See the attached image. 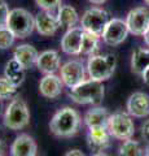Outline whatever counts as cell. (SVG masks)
Wrapping results in <instances>:
<instances>
[{"label": "cell", "instance_id": "11", "mask_svg": "<svg viewBox=\"0 0 149 156\" xmlns=\"http://www.w3.org/2000/svg\"><path fill=\"white\" fill-rule=\"evenodd\" d=\"M84 30L82 26H74L68 29L61 39V50L66 55L78 56L82 50V39H83Z\"/></svg>", "mask_w": 149, "mask_h": 156}, {"label": "cell", "instance_id": "6", "mask_svg": "<svg viewBox=\"0 0 149 156\" xmlns=\"http://www.w3.org/2000/svg\"><path fill=\"white\" fill-rule=\"evenodd\" d=\"M108 130L110 135L115 139L126 140L132 138L135 134V125L131 119V116L126 112H114L109 117Z\"/></svg>", "mask_w": 149, "mask_h": 156}, {"label": "cell", "instance_id": "33", "mask_svg": "<svg viewBox=\"0 0 149 156\" xmlns=\"http://www.w3.org/2000/svg\"><path fill=\"white\" fill-rule=\"evenodd\" d=\"M88 2L91 4H95V5H101V4H104L107 0H88Z\"/></svg>", "mask_w": 149, "mask_h": 156}, {"label": "cell", "instance_id": "29", "mask_svg": "<svg viewBox=\"0 0 149 156\" xmlns=\"http://www.w3.org/2000/svg\"><path fill=\"white\" fill-rule=\"evenodd\" d=\"M7 147V136H5V131L0 128V154H4Z\"/></svg>", "mask_w": 149, "mask_h": 156}, {"label": "cell", "instance_id": "28", "mask_svg": "<svg viewBox=\"0 0 149 156\" xmlns=\"http://www.w3.org/2000/svg\"><path fill=\"white\" fill-rule=\"evenodd\" d=\"M9 13H11V9H9L8 3L4 0H0V27L7 26Z\"/></svg>", "mask_w": 149, "mask_h": 156}, {"label": "cell", "instance_id": "22", "mask_svg": "<svg viewBox=\"0 0 149 156\" xmlns=\"http://www.w3.org/2000/svg\"><path fill=\"white\" fill-rule=\"evenodd\" d=\"M149 66V48L139 47L134 50L131 56V70L135 74H143V72Z\"/></svg>", "mask_w": 149, "mask_h": 156}, {"label": "cell", "instance_id": "9", "mask_svg": "<svg viewBox=\"0 0 149 156\" xmlns=\"http://www.w3.org/2000/svg\"><path fill=\"white\" fill-rule=\"evenodd\" d=\"M128 33L130 30L127 27L126 21H123L121 18H112L109 20L107 26L104 27L101 39L105 44L115 47L126 41Z\"/></svg>", "mask_w": 149, "mask_h": 156}, {"label": "cell", "instance_id": "14", "mask_svg": "<svg viewBox=\"0 0 149 156\" xmlns=\"http://www.w3.org/2000/svg\"><path fill=\"white\" fill-rule=\"evenodd\" d=\"M38 144L29 134H20L11 144V156H36Z\"/></svg>", "mask_w": 149, "mask_h": 156}, {"label": "cell", "instance_id": "8", "mask_svg": "<svg viewBox=\"0 0 149 156\" xmlns=\"http://www.w3.org/2000/svg\"><path fill=\"white\" fill-rule=\"evenodd\" d=\"M86 76H87V68H84L83 62L79 60H69L60 68L62 83L68 89H73L86 81Z\"/></svg>", "mask_w": 149, "mask_h": 156}, {"label": "cell", "instance_id": "37", "mask_svg": "<svg viewBox=\"0 0 149 156\" xmlns=\"http://www.w3.org/2000/svg\"><path fill=\"white\" fill-rule=\"evenodd\" d=\"M2 109H3V100L0 99V113H2Z\"/></svg>", "mask_w": 149, "mask_h": 156}, {"label": "cell", "instance_id": "1", "mask_svg": "<svg viewBox=\"0 0 149 156\" xmlns=\"http://www.w3.org/2000/svg\"><path fill=\"white\" fill-rule=\"evenodd\" d=\"M80 124L82 119L78 112L71 107H62L51 119L49 129L59 138H71L78 133Z\"/></svg>", "mask_w": 149, "mask_h": 156}, {"label": "cell", "instance_id": "5", "mask_svg": "<svg viewBox=\"0 0 149 156\" xmlns=\"http://www.w3.org/2000/svg\"><path fill=\"white\" fill-rule=\"evenodd\" d=\"M7 26L13 31L16 38H27L35 30V17L25 8L11 9Z\"/></svg>", "mask_w": 149, "mask_h": 156}, {"label": "cell", "instance_id": "3", "mask_svg": "<svg viewBox=\"0 0 149 156\" xmlns=\"http://www.w3.org/2000/svg\"><path fill=\"white\" fill-rule=\"evenodd\" d=\"M4 126L9 130H22L30 124V111L26 101L16 96L8 104L4 113Z\"/></svg>", "mask_w": 149, "mask_h": 156}, {"label": "cell", "instance_id": "25", "mask_svg": "<svg viewBox=\"0 0 149 156\" xmlns=\"http://www.w3.org/2000/svg\"><path fill=\"white\" fill-rule=\"evenodd\" d=\"M17 90L18 87L9 82L4 76L0 77V99L2 100L13 99V96L17 94Z\"/></svg>", "mask_w": 149, "mask_h": 156}, {"label": "cell", "instance_id": "17", "mask_svg": "<svg viewBox=\"0 0 149 156\" xmlns=\"http://www.w3.org/2000/svg\"><path fill=\"white\" fill-rule=\"evenodd\" d=\"M64 89L61 77L53 74H44L39 82V92L47 99H56L59 98Z\"/></svg>", "mask_w": 149, "mask_h": 156}, {"label": "cell", "instance_id": "20", "mask_svg": "<svg viewBox=\"0 0 149 156\" xmlns=\"http://www.w3.org/2000/svg\"><path fill=\"white\" fill-rule=\"evenodd\" d=\"M25 72L26 69L16 58H11L5 64V68H4V77L9 82H12L14 86L20 87L25 81Z\"/></svg>", "mask_w": 149, "mask_h": 156}, {"label": "cell", "instance_id": "35", "mask_svg": "<svg viewBox=\"0 0 149 156\" xmlns=\"http://www.w3.org/2000/svg\"><path fill=\"white\" fill-rule=\"evenodd\" d=\"M91 156H109V155H107L105 152H93Z\"/></svg>", "mask_w": 149, "mask_h": 156}, {"label": "cell", "instance_id": "2", "mask_svg": "<svg viewBox=\"0 0 149 156\" xmlns=\"http://www.w3.org/2000/svg\"><path fill=\"white\" fill-rule=\"evenodd\" d=\"M105 87L103 82L88 80L83 81L78 86L70 89L69 96L70 99L76 104H91V105H99L104 99L105 95Z\"/></svg>", "mask_w": 149, "mask_h": 156}, {"label": "cell", "instance_id": "32", "mask_svg": "<svg viewBox=\"0 0 149 156\" xmlns=\"http://www.w3.org/2000/svg\"><path fill=\"white\" fill-rule=\"evenodd\" d=\"M141 80H143V82L145 83L147 86H149V66L143 72V74H141Z\"/></svg>", "mask_w": 149, "mask_h": 156}, {"label": "cell", "instance_id": "23", "mask_svg": "<svg viewBox=\"0 0 149 156\" xmlns=\"http://www.w3.org/2000/svg\"><path fill=\"white\" fill-rule=\"evenodd\" d=\"M100 35L84 31L83 34V39H82V50H80V55H95V52L99 48V42H100Z\"/></svg>", "mask_w": 149, "mask_h": 156}, {"label": "cell", "instance_id": "12", "mask_svg": "<svg viewBox=\"0 0 149 156\" xmlns=\"http://www.w3.org/2000/svg\"><path fill=\"white\" fill-rule=\"evenodd\" d=\"M110 133L107 126H96L88 128L87 143L93 152H104L110 144Z\"/></svg>", "mask_w": 149, "mask_h": 156}, {"label": "cell", "instance_id": "16", "mask_svg": "<svg viewBox=\"0 0 149 156\" xmlns=\"http://www.w3.org/2000/svg\"><path fill=\"white\" fill-rule=\"evenodd\" d=\"M35 65L43 74H53L61 68V58L59 52L55 50H47L40 52Z\"/></svg>", "mask_w": 149, "mask_h": 156}, {"label": "cell", "instance_id": "18", "mask_svg": "<svg viewBox=\"0 0 149 156\" xmlns=\"http://www.w3.org/2000/svg\"><path fill=\"white\" fill-rule=\"evenodd\" d=\"M38 56H39V52L31 44H20L13 51V58H16L25 69H29L36 64Z\"/></svg>", "mask_w": 149, "mask_h": 156}, {"label": "cell", "instance_id": "24", "mask_svg": "<svg viewBox=\"0 0 149 156\" xmlns=\"http://www.w3.org/2000/svg\"><path fill=\"white\" fill-rule=\"evenodd\" d=\"M119 156H143V148L137 140L126 139L119 147Z\"/></svg>", "mask_w": 149, "mask_h": 156}, {"label": "cell", "instance_id": "34", "mask_svg": "<svg viewBox=\"0 0 149 156\" xmlns=\"http://www.w3.org/2000/svg\"><path fill=\"white\" fill-rule=\"evenodd\" d=\"M144 42H145V44L149 47V27H148V30L145 31V34H144Z\"/></svg>", "mask_w": 149, "mask_h": 156}, {"label": "cell", "instance_id": "21", "mask_svg": "<svg viewBox=\"0 0 149 156\" xmlns=\"http://www.w3.org/2000/svg\"><path fill=\"white\" fill-rule=\"evenodd\" d=\"M57 20H59L60 27H66L71 29L76 26V23L79 22V14L76 12L74 7L65 4V5H60L57 9Z\"/></svg>", "mask_w": 149, "mask_h": 156}, {"label": "cell", "instance_id": "13", "mask_svg": "<svg viewBox=\"0 0 149 156\" xmlns=\"http://www.w3.org/2000/svg\"><path fill=\"white\" fill-rule=\"evenodd\" d=\"M127 113L136 119L149 116V95L141 91H136L130 95L127 100Z\"/></svg>", "mask_w": 149, "mask_h": 156}, {"label": "cell", "instance_id": "10", "mask_svg": "<svg viewBox=\"0 0 149 156\" xmlns=\"http://www.w3.org/2000/svg\"><path fill=\"white\" fill-rule=\"evenodd\" d=\"M127 27L134 35H144L149 27V11L144 7L131 9L126 17Z\"/></svg>", "mask_w": 149, "mask_h": 156}, {"label": "cell", "instance_id": "4", "mask_svg": "<svg viewBox=\"0 0 149 156\" xmlns=\"http://www.w3.org/2000/svg\"><path fill=\"white\" fill-rule=\"evenodd\" d=\"M117 65V58L112 53L91 55L87 61V76L93 81L104 82L113 76Z\"/></svg>", "mask_w": 149, "mask_h": 156}, {"label": "cell", "instance_id": "31", "mask_svg": "<svg viewBox=\"0 0 149 156\" xmlns=\"http://www.w3.org/2000/svg\"><path fill=\"white\" fill-rule=\"evenodd\" d=\"M64 156H86L83 152H82L80 150H70V151H68V152H66Z\"/></svg>", "mask_w": 149, "mask_h": 156}, {"label": "cell", "instance_id": "30", "mask_svg": "<svg viewBox=\"0 0 149 156\" xmlns=\"http://www.w3.org/2000/svg\"><path fill=\"white\" fill-rule=\"evenodd\" d=\"M141 135H143V138L149 143V120H147L141 126Z\"/></svg>", "mask_w": 149, "mask_h": 156}, {"label": "cell", "instance_id": "26", "mask_svg": "<svg viewBox=\"0 0 149 156\" xmlns=\"http://www.w3.org/2000/svg\"><path fill=\"white\" fill-rule=\"evenodd\" d=\"M16 35L8 26L0 27V50H8L14 44Z\"/></svg>", "mask_w": 149, "mask_h": 156}, {"label": "cell", "instance_id": "15", "mask_svg": "<svg viewBox=\"0 0 149 156\" xmlns=\"http://www.w3.org/2000/svg\"><path fill=\"white\" fill-rule=\"evenodd\" d=\"M60 23L57 16L52 12L42 11L35 16V30L43 37H51L59 30Z\"/></svg>", "mask_w": 149, "mask_h": 156}, {"label": "cell", "instance_id": "39", "mask_svg": "<svg viewBox=\"0 0 149 156\" xmlns=\"http://www.w3.org/2000/svg\"><path fill=\"white\" fill-rule=\"evenodd\" d=\"M0 156H4V155H2V154H0Z\"/></svg>", "mask_w": 149, "mask_h": 156}, {"label": "cell", "instance_id": "36", "mask_svg": "<svg viewBox=\"0 0 149 156\" xmlns=\"http://www.w3.org/2000/svg\"><path fill=\"white\" fill-rule=\"evenodd\" d=\"M145 156H149V143H148V146L145 147Z\"/></svg>", "mask_w": 149, "mask_h": 156}, {"label": "cell", "instance_id": "38", "mask_svg": "<svg viewBox=\"0 0 149 156\" xmlns=\"http://www.w3.org/2000/svg\"><path fill=\"white\" fill-rule=\"evenodd\" d=\"M144 3H145L147 5H149V0H144Z\"/></svg>", "mask_w": 149, "mask_h": 156}, {"label": "cell", "instance_id": "27", "mask_svg": "<svg viewBox=\"0 0 149 156\" xmlns=\"http://www.w3.org/2000/svg\"><path fill=\"white\" fill-rule=\"evenodd\" d=\"M62 0H35V4L42 11L46 12H53L55 9H59Z\"/></svg>", "mask_w": 149, "mask_h": 156}, {"label": "cell", "instance_id": "7", "mask_svg": "<svg viewBox=\"0 0 149 156\" xmlns=\"http://www.w3.org/2000/svg\"><path fill=\"white\" fill-rule=\"evenodd\" d=\"M109 21V14L107 11H104L103 8H90L87 9L83 16L80 18V26L84 31L100 35L104 31V27L107 26V23Z\"/></svg>", "mask_w": 149, "mask_h": 156}, {"label": "cell", "instance_id": "19", "mask_svg": "<svg viewBox=\"0 0 149 156\" xmlns=\"http://www.w3.org/2000/svg\"><path fill=\"white\" fill-rule=\"evenodd\" d=\"M112 113H109V111L104 107L95 105L93 108L88 109L84 115V124L87 128H96V126H107L109 122V117Z\"/></svg>", "mask_w": 149, "mask_h": 156}]
</instances>
